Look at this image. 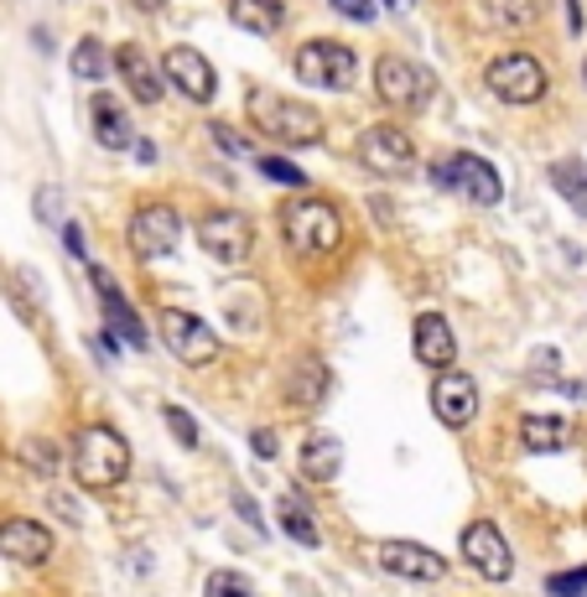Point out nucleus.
<instances>
[{"label": "nucleus", "mask_w": 587, "mask_h": 597, "mask_svg": "<svg viewBox=\"0 0 587 597\" xmlns=\"http://www.w3.org/2000/svg\"><path fill=\"white\" fill-rule=\"evenodd\" d=\"M244 115H250L255 130L286 140V146H317V140H323V115H317L312 104H296V100H286V94H276V88H250Z\"/></svg>", "instance_id": "nucleus-1"}, {"label": "nucleus", "mask_w": 587, "mask_h": 597, "mask_svg": "<svg viewBox=\"0 0 587 597\" xmlns=\"http://www.w3.org/2000/svg\"><path fill=\"white\" fill-rule=\"evenodd\" d=\"M73 473H78L84 489H115V483H125V473H130L125 437L115 427H104V421L84 427L78 442H73Z\"/></svg>", "instance_id": "nucleus-2"}, {"label": "nucleus", "mask_w": 587, "mask_h": 597, "mask_svg": "<svg viewBox=\"0 0 587 597\" xmlns=\"http://www.w3.org/2000/svg\"><path fill=\"white\" fill-rule=\"evenodd\" d=\"M281 234L296 255H333L344 244V219L323 198H292L281 208Z\"/></svg>", "instance_id": "nucleus-3"}, {"label": "nucleus", "mask_w": 587, "mask_h": 597, "mask_svg": "<svg viewBox=\"0 0 587 597\" xmlns=\"http://www.w3.org/2000/svg\"><path fill=\"white\" fill-rule=\"evenodd\" d=\"M432 182L442 192H463L468 203H479V208H494L504 198V182H500V171L489 167L484 156H473V151H452L448 161H437L432 167Z\"/></svg>", "instance_id": "nucleus-4"}, {"label": "nucleus", "mask_w": 587, "mask_h": 597, "mask_svg": "<svg viewBox=\"0 0 587 597\" xmlns=\"http://www.w3.org/2000/svg\"><path fill=\"white\" fill-rule=\"evenodd\" d=\"M484 84L494 100L504 104H536L546 100V69H541L531 52H504L484 69Z\"/></svg>", "instance_id": "nucleus-5"}, {"label": "nucleus", "mask_w": 587, "mask_h": 597, "mask_svg": "<svg viewBox=\"0 0 587 597\" xmlns=\"http://www.w3.org/2000/svg\"><path fill=\"white\" fill-rule=\"evenodd\" d=\"M375 94L390 109H427L437 94V78L427 69H416V63H406V57H380L375 63Z\"/></svg>", "instance_id": "nucleus-6"}, {"label": "nucleus", "mask_w": 587, "mask_h": 597, "mask_svg": "<svg viewBox=\"0 0 587 597\" xmlns=\"http://www.w3.org/2000/svg\"><path fill=\"white\" fill-rule=\"evenodd\" d=\"M296 78L333 88V94H348L354 88V48H344V42H307V48H296Z\"/></svg>", "instance_id": "nucleus-7"}, {"label": "nucleus", "mask_w": 587, "mask_h": 597, "mask_svg": "<svg viewBox=\"0 0 587 597\" xmlns=\"http://www.w3.org/2000/svg\"><path fill=\"white\" fill-rule=\"evenodd\" d=\"M359 161L375 177H411L416 171V140L400 125H369L359 136Z\"/></svg>", "instance_id": "nucleus-8"}, {"label": "nucleus", "mask_w": 587, "mask_h": 597, "mask_svg": "<svg viewBox=\"0 0 587 597\" xmlns=\"http://www.w3.org/2000/svg\"><path fill=\"white\" fill-rule=\"evenodd\" d=\"M161 343H167L172 358L177 364H188V369H203V364L219 358V338H213V327L198 323L192 312H177V307L161 312Z\"/></svg>", "instance_id": "nucleus-9"}, {"label": "nucleus", "mask_w": 587, "mask_h": 597, "mask_svg": "<svg viewBox=\"0 0 587 597\" xmlns=\"http://www.w3.org/2000/svg\"><path fill=\"white\" fill-rule=\"evenodd\" d=\"M198 239H203V250L213 260L240 265V260H250V250H255V223L244 219L240 208H219V213H208V219L198 223Z\"/></svg>", "instance_id": "nucleus-10"}, {"label": "nucleus", "mask_w": 587, "mask_h": 597, "mask_svg": "<svg viewBox=\"0 0 587 597\" xmlns=\"http://www.w3.org/2000/svg\"><path fill=\"white\" fill-rule=\"evenodd\" d=\"M177 239H182V219H177V208L167 203H140L130 213V250L140 260H161L177 250Z\"/></svg>", "instance_id": "nucleus-11"}, {"label": "nucleus", "mask_w": 587, "mask_h": 597, "mask_svg": "<svg viewBox=\"0 0 587 597\" xmlns=\"http://www.w3.org/2000/svg\"><path fill=\"white\" fill-rule=\"evenodd\" d=\"M432 410H437V421L452 431L473 427V416H479V379L463 375V369L437 375L432 379Z\"/></svg>", "instance_id": "nucleus-12"}, {"label": "nucleus", "mask_w": 587, "mask_h": 597, "mask_svg": "<svg viewBox=\"0 0 587 597\" xmlns=\"http://www.w3.org/2000/svg\"><path fill=\"white\" fill-rule=\"evenodd\" d=\"M463 562L484 582H510V572H515V551L504 546V535L489 525V520H479V525L463 530Z\"/></svg>", "instance_id": "nucleus-13"}, {"label": "nucleus", "mask_w": 587, "mask_h": 597, "mask_svg": "<svg viewBox=\"0 0 587 597\" xmlns=\"http://www.w3.org/2000/svg\"><path fill=\"white\" fill-rule=\"evenodd\" d=\"M411 354L421 369H432V375H448L452 358H458V338H452V327L442 312H421L411 327Z\"/></svg>", "instance_id": "nucleus-14"}, {"label": "nucleus", "mask_w": 587, "mask_h": 597, "mask_svg": "<svg viewBox=\"0 0 587 597\" xmlns=\"http://www.w3.org/2000/svg\"><path fill=\"white\" fill-rule=\"evenodd\" d=\"M161 78H172V88H182L192 104H208L213 100V88H219L213 63H208L198 48H172L167 52V57H161Z\"/></svg>", "instance_id": "nucleus-15"}, {"label": "nucleus", "mask_w": 587, "mask_h": 597, "mask_svg": "<svg viewBox=\"0 0 587 597\" xmlns=\"http://www.w3.org/2000/svg\"><path fill=\"white\" fill-rule=\"evenodd\" d=\"M375 562L390 572V577H406V582H442L448 577V562L427 546H411V541H385L375 551Z\"/></svg>", "instance_id": "nucleus-16"}, {"label": "nucleus", "mask_w": 587, "mask_h": 597, "mask_svg": "<svg viewBox=\"0 0 587 597\" xmlns=\"http://www.w3.org/2000/svg\"><path fill=\"white\" fill-rule=\"evenodd\" d=\"M0 556L11 566H42L52 556V530L36 520H0Z\"/></svg>", "instance_id": "nucleus-17"}, {"label": "nucleus", "mask_w": 587, "mask_h": 597, "mask_svg": "<svg viewBox=\"0 0 587 597\" xmlns=\"http://www.w3.org/2000/svg\"><path fill=\"white\" fill-rule=\"evenodd\" d=\"M88 281H94V291H99V302H104V317H109V327L120 333L130 348H146V327H140L136 307L125 302V291L115 286V275L104 271V265H88Z\"/></svg>", "instance_id": "nucleus-18"}, {"label": "nucleus", "mask_w": 587, "mask_h": 597, "mask_svg": "<svg viewBox=\"0 0 587 597\" xmlns=\"http://www.w3.org/2000/svg\"><path fill=\"white\" fill-rule=\"evenodd\" d=\"M328 390H333L328 364H323V358H317V354L296 358L292 379H286V406H292V410H317V406H323V400H328Z\"/></svg>", "instance_id": "nucleus-19"}, {"label": "nucleus", "mask_w": 587, "mask_h": 597, "mask_svg": "<svg viewBox=\"0 0 587 597\" xmlns=\"http://www.w3.org/2000/svg\"><path fill=\"white\" fill-rule=\"evenodd\" d=\"M88 125H94V140H99L104 151H125L130 146V109L120 100H109V94H94L88 104Z\"/></svg>", "instance_id": "nucleus-20"}, {"label": "nucleus", "mask_w": 587, "mask_h": 597, "mask_svg": "<svg viewBox=\"0 0 587 597\" xmlns=\"http://www.w3.org/2000/svg\"><path fill=\"white\" fill-rule=\"evenodd\" d=\"M115 69H120L125 88H130L140 104H156V100H161V69H156V63L136 48V42L115 48Z\"/></svg>", "instance_id": "nucleus-21"}, {"label": "nucleus", "mask_w": 587, "mask_h": 597, "mask_svg": "<svg viewBox=\"0 0 587 597\" xmlns=\"http://www.w3.org/2000/svg\"><path fill=\"white\" fill-rule=\"evenodd\" d=\"M338 468H344V447H338V437L317 431V437L302 447V473H307L312 483H328V478H338Z\"/></svg>", "instance_id": "nucleus-22"}, {"label": "nucleus", "mask_w": 587, "mask_h": 597, "mask_svg": "<svg viewBox=\"0 0 587 597\" xmlns=\"http://www.w3.org/2000/svg\"><path fill=\"white\" fill-rule=\"evenodd\" d=\"M229 21L244 27V32L271 36V32H281L286 11H281V0H229Z\"/></svg>", "instance_id": "nucleus-23"}, {"label": "nucleus", "mask_w": 587, "mask_h": 597, "mask_svg": "<svg viewBox=\"0 0 587 597\" xmlns=\"http://www.w3.org/2000/svg\"><path fill=\"white\" fill-rule=\"evenodd\" d=\"M520 442L531 447V452H562L572 442V427L562 416H525L520 421Z\"/></svg>", "instance_id": "nucleus-24"}, {"label": "nucleus", "mask_w": 587, "mask_h": 597, "mask_svg": "<svg viewBox=\"0 0 587 597\" xmlns=\"http://www.w3.org/2000/svg\"><path fill=\"white\" fill-rule=\"evenodd\" d=\"M552 182L562 188V198L572 203V213H583V219H587V177H583V161H556Z\"/></svg>", "instance_id": "nucleus-25"}, {"label": "nucleus", "mask_w": 587, "mask_h": 597, "mask_svg": "<svg viewBox=\"0 0 587 597\" xmlns=\"http://www.w3.org/2000/svg\"><path fill=\"white\" fill-rule=\"evenodd\" d=\"M276 520H281V530L292 535V541H302V546H317L323 535H317V525H312V514L296 504V499H281L276 504Z\"/></svg>", "instance_id": "nucleus-26"}, {"label": "nucleus", "mask_w": 587, "mask_h": 597, "mask_svg": "<svg viewBox=\"0 0 587 597\" xmlns=\"http://www.w3.org/2000/svg\"><path fill=\"white\" fill-rule=\"evenodd\" d=\"M73 73H78V78H88V84H99L104 73H109V57H104L99 36H84V42L73 48Z\"/></svg>", "instance_id": "nucleus-27"}, {"label": "nucleus", "mask_w": 587, "mask_h": 597, "mask_svg": "<svg viewBox=\"0 0 587 597\" xmlns=\"http://www.w3.org/2000/svg\"><path fill=\"white\" fill-rule=\"evenodd\" d=\"M203 597H255V587L240 577V572H213L203 582Z\"/></svg>", "instance_id": "nucleus-28"}, {"label": "nucleus", "mask_w": 587, "mask_h": 597, "mask_svg": "<svg viewBox=\"0 0 587 597\" xmlns=\"http://www.w3.org/2000/svg\"><path fill=\"white\" fill-rule=\"evenodd\" d=\"M500 21L510 32H531L536 27V0H500Z\"/></svg>", "instance_id": "nucleus-29"}, {"label": "nucleus", "mask_w": 587, "mask_h": 597, "mask_svg": "<svg viewBox=\"0 0 587 597\" xmlns=\"http://www.w3.org/2000/svg\"><path fill=\"white\" fill-rule=\"evenodd\" d=\"M260 171H265L271 182H286V188H307V177H302L292 161H276V156H260Z\"/></svg>", "instance_id": "nucleus-30"}, {"label": "nucleus", "mask_w": 587, "mask_h": 597, "mask_svg": "<svg viewBox=\"0 0 587 597\" xmlns=\"http://www.w3.org/2000/svg\"><path fill=\"white\" fill-rule=\"evenodd\" d=\"M161 416H167V427H172V437L182 447H198V421H192L188 410H177V406H167L161 410Z\"/></svg>", "instance_id": "nucleus-31"}, {"label": "nucleus", "mask_w": 587, "mask_h": 597, "mask_svg": "<svg viewBox=\"0 0 587 597\" xmlns=\"http://www.w3.org/2000/svg\"><path fill=\"white\" fill-rule=\"evenodd\" d=\"M27 452V462H32L36 473H48L52 478V468H57V452H52V442H42V437H32V442L21 447Z\"/></svg>", "instance_id": "nucleus-32"}, {"label": "nucleus", "mask_w": 587, "mask_h": 597, "mask_svg": "<svg viewBox=\"0 0 587 597\" xmlns=\"http://www.w3.org/2000/svg\"><path fill=\"white\" fill-rule=\"evenodd\" d=\"M552 593L556 597H587V566L572 572V577H552Z\"/></svg>", "instance_id": "nucleus-33"}, {"label": "nucleus", "mask_w": 587, "mask_h": 597, "mask_svg": "<svg viewBox=\"0 0 587 597\" xmlns=\"http://www.w3.org/2000/svg\"><path fill=\"white\" fill-rule=\"evenodd\" d=\"M338 17H348V21H369L375 17V0H328Z\"/></svg>", "instance_id": "nucleus-34"}, {"label": "nucleus", "mask_w": 587, "mask_h": 597, "mask_svg": "<svg viewBox=\"0 0 587 597\" xmlns=\"http://www.w3.org/2000/svg\"><path fill=\"white\" fill-rule=\"evenodd\" d=\"M213 140H219V146H224L229 156H250V151H244V140L234 136V130H229V125H213Z\"/></svg>", "instance_id": "nucleus-35"}, {"label": "nucleus", "mask_w": 587, "mask_h": 597, "mask_svg": "<svg viewBox=\"0 0 587 597\" xmlns=\"http://www.w3.org/2000/svg\"><path fill=\"white\" fill-rule=\"evenodd\" d=\"M250 447H255L260 458H276V431H255V437H250Z\"/></svg>", "instance_id": "nucleus-36"}, {"label": "nucleus", "mask_w": 587, "mask_h": 597, "mask_svg": "<svg viewBox=\"0 0 587 597\" xmlns=\"http://www.w3.org/2000/svg\"><path fill=\"white\" fill-rule=\"evenodd\" d=\"M567 17H572V32H583V0H567Z\"/></svg>", "instance_id": "nucleus-37"}, {"label": "nucleus", "mask_w": 587, "mask_h": 597, "mask_svg": "<svg viewBox=\"0 0 587 597\" xmlns=\"http://www.w3.org/2000/svg\"><path fill=\"white\" fill-rule=\"evenodd\" d=\"M130 6H140V11H161V0H130Z\"/></svg>", "instance_id": "nucleus-38"}, {"label": "nucleus", "mask_w": 587, "mask_h": 597, "mask_svg": "<svg viewBox=\"0 0 587 597\" xmlns=\"http://www.w3.org/2000/svg\"><path fill=\"white\" fill-rule=\"evenodd\" d=\"M385 6H390V11H411V0H385Z\"/></svg>", "instance_id": "nucleus-39"}]
</instances>
